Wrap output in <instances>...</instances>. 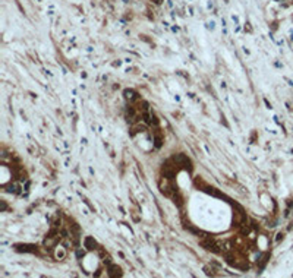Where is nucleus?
Wrapping results in <instances>:
<instances>
[{
  "instance_id": "obj_1",
  "label": "nucleus",
  "mask_w": 293,
  "mask_h": 278,
  "mask_svg": "<svg viewBox=\"0 0 293 278\" xmlns=\"http://www.w3.org/2000/svg\"><path fill=\"white\" fill-rule=\"evenodd\" d=\"M179 165L173 161V160H169V161H166L164 164H163V167H161V174L166 177V179H169V180H171L174 176H176V173L179 171Z\"/></svg>"
},
{
  "instance_id": "obj_2",
  "label": "nucleus",
  "mask_w": 293,
  "mask_h": 278,
  "mask_svg": "<svg viewBox=\"0 0 293 278\" xmlns=\"http://www.w3.org/2000/svg\"><path fill=\"white\" fill-rule=\"evenodd\" d=\"M171 160H173L179 167H182V168H185V170H188V171H192V162H190V160H189L185 154H176V155L171 157Z\"/></svg>"
},
{
  "instance_id": "obj_3",
  "label": "nucleus",
  "mask_w": 293,
  "mask_h": 278,
  "mask_svg": "<svg viewBox=\"0 0 293 278\" xmlns=\"http://www.w3.org/2000/svg\"><path fill=\"white\" fill-rule=\"evenodd\" d=\"M201 246H202L204 249L213 252V253H220V249H219L217 242H216L213 237H210V236H207V237H204V239L201 240Z\"/></svg>"
},
{
  "instance_id": "obj_4",
  "label": "nucleus",
  "mask_w": 293,
  "mask_h": 278,
  "mask_svg": "<svg viewBox=\"0 0 293 278\" xmlns=\"http://www.w3.org/2000/svg\"><path fill=\"white\" fill-rule=\"evenodd\" d=\"M15 250L25 252V253H37V246L35 244H15Z\"/></svg>"
},
{
  "instance_id": "obj_5",
  "label": "nucleus",
  "mask_w": 293,
  "mask_h": 278,
  "mask_svg": "<svg viewBox=\"0 0 293 278\" xmlns=\"http://www.w3.org/2000/svg\"><path fill=\"white\" fill-rule=\"evenodd\" d=\"M123 95H125V98L129 101V103H136L141 97H139V94L138 92H135L134 89H125L123 91Z\"/></svg>"
},
{
  "instance_id": "obj_6",
  "label": "nucleus",
  "mask_w": 293,
  "mask_h": 278,
  "mask_svg": "<svg viewBox=\"0 0 293 278\" xmlns=\"http://www.w3.org/2000/svg\"><path fill=\"white\" fill-rule=\"evenodd\" d=\"M107 274H109L110 277H122V275H123L122 268L117 266V265H115V263H110V265H109V268H107Z\"/></svg>"
},
{
  "instance_id": "obj_7",
  "label": "nucleus",
  "mask_w": 293,
  "mask_h": 278,
  "mask_svg": "<svg viewBox=\"0 0 293 278\" xmlns=\"http://www.w3.org/2000/svg\"><path fill=\"white\" fill-rule=\"evenodd\" d=\"M84 246H85L88 250H97V249H100L98 243H97L92 237H85V240H84Z\"/></svg>"
},
{
  "instance_id": "obj_8",
  "label": "nucleus",
  "mask_w": 293,
  "mask_h": 278,
  "mask_svg": "<svg viewBox=\"0 0 293 278\" xmlns=\"http://www.w3.org/2000/svg\"><path fill=\"white\" fill-rule=\"evenodd\" d=\"M173 199H174L173 202H174L177 207H183V198L179 195V192H177V190L174 192V195H173Z\"/></svg>"
},
{
  "instance_id": "obj_9",
  "label": "nucleus",
  "mask_w": 293,
  "mask_h": 278,
  "mask_svg": "<svg viewBox=\"0 0 293 278\" xmlns=\"http://www.w3.org/2000/svg\"><path fill=\"white\" fill-rule=\"evenodd\" d=\"M157 130H158V129H157ZM157 130H155V139H154V141H155V144H154V145H155L157 148H160V146L163 145V138H161V133H160V132H157Z\"/></svg>"
},
{
  "instance_id": "obj_10",
  "label": "nucleus",
  "mask_w": 293,
  "mask_h": 278,
  "mask_svg": "<svg viewBox=\"0 0 293 278\" xmlns=\"http://www.w3.org/2000/svg\"><path fill=\"white\" fill-rule=\"evenodd\" d=\"M65 255H66V252H65V249H62V247H59V250L56 252V258L57 259H62V258H65Z\"/></svg>"
},
{
  "instance_id": "obj_11",
  "label": "nucleus",
  "mask_w": 293,
  "mask_h": 278,
  "mask_svg": "<svg viewBox=\"0 0 293 278\" xmlns=\"http://www.w3.org/2000/svg\"><path fill=\"white\" fill-rule=\"evenodd\" d=\"M84 255H85V252H84L82 249H78V250H76V256H78V258H82Z\"/></svg>"
},
{
  "instance_id": "obj_12",
  "label": "nucleus",
  "mask_w": 293,
  "mask_h": 278,
  "mask_svg": "<svg viewBox=\"0 0 293 278\" xmlns=\"http://www.w3.org/2000/svg\"><path fill=\"white\" fill-rule=\"evenodd\" d=\"M283 237H284V234H283V233H278V234H277V237H275V242L278 243L280 240H283Z\"/></svg>"
},
{
  "instance_id": "obj_13",
  "label": "nucleus",
  "mask_w": 293,
  "mask_h": 278,
  "mask_svg": "<svg viewBox=\"0 0 293 278\" xmlns=\"http://www.w3.org/2000/svg\"><path fill=\"white\" fill-rule=\"evenodd\" d=\"M214 25H216V24H214V22H208V24H207V28H208V29H211V31H213V29H214V28H216V27H214Z\"/></svg>"
},
{
  "instance_id": "obj_14",
  "label": "nucleus",
  "mask_w": 293,
  "mask_h": 278,
  "mask_svg": "<svg viewBox=\"0 0 293 278\" xmlns=\"http://www.w3.org/2000/svg\"><path fill=\"white\" fill-rule=\"evenodd\" d=\"M245 31L252 32V28H251V24H249V22H246V25H245Z\"/></svg>"
},
{
  "instance_id": "obj_15",
  "label": "nucleus",
  "mask_w": 293,
  "mask_h": 278,
  "mask_svg": "<svg viewBox=\"0 0 293 278\" xmlns=\"http://www.w3.org/2000/svg\"><path fill=\"white\" fill-rule=\"evenodd\" d=\"M264 101H265V104H267V109H273V107H271V104H270L267 100H264Z\"/></svg>"
},
{
  "instance_id": "obj_16",
  "label": "nucleus",
  "mask_w": 293,
  "mask_h": 278,
  "mask_svg": "<svg viewBox=\"0 0 293 278\" xmlns=\"http://www.w3.org/2000/svg\"><path fill=\"white\" fill-rule=\"evenodd\" d=\"M233 21H235L236 24H239V19H237V16H233Z\"/></svg>"
},
{
  "instance_id": "obj_17",
  "label": "nucleus",
  "mask_w": 293,
  "mask_h": 278,
  "mask_svg": "<svg viewBox=\"0 0 293 278\" xmlns=\"http://www.w3.org/2000/svg\"><path fill=\"white\" fill-rule=\"evenodd\" d=\"M292 40H293V34H292Z\"/></svg>"
}]
</instances>
